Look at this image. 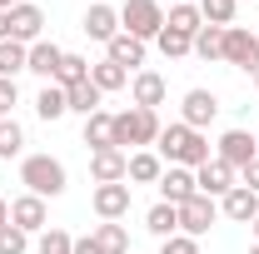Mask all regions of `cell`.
Returning <instances> with one entry per match:
<instances>
[{"label":"cell","mask_w":259,"mask_h":254,"mask_svg":"<svg viewBox=\"0 0 259 254\" xmlns=\"http://www.w3.org/2000/svg\"><path fill=\"white\" fill-rule=\"evenodd\" d=\"M155 150H160V159H169V164H185V170H199V164H209V140H204V130H190L185 120H175V125L160 130V140H155Z\"/></svg>","instance_id":"obj_1"},{"label":"cell","mask_w":259,"mask_h":254,"mask_svg":"<svg viewBox=\"0 0 259 254\" xmlns=\"http://www.w3.org/2000/svg\"><path fill=\"white\" fill-rule=\"evenodd\" d=\"M20 185L25 194H40V199H60L70 190V175L55 155H25L20 159Z\"/></svg>","instance_id":"obj_2"},{"label":"cell","mask_w":259,"mask_h":254,"mask_svg":"<svg viewBox=\"0 0 259 254\" xmlns=\"http://www.w3.org/2000/svg\"><path fill=\"white\" fill-rule=\"evenodd\" d=\"M160 115L155 110H140V105H130L115 115V150H130V145H155L160 140Z\"/></svg>","instance_id":"obj_3"},{"label":"cell","mask_w":259,"mask_h":254,"mask_svg":"<svg viewBox=\"0 0 259 254\" xmlns=\"http://www.w3.org/2000/svg\"><path fill=\"white\" fill-rule=\"evenodd\" d=\"M120 30L135 40H155L164 30V5L160 0H125L120 5Z\"/></svg>","instance_id":"obj_4"},{"label":"cell","mask_w":259,"mask_h":254,"mask_svg":"<svg viewBox=\"0 0 259 254\" xmlns=\"http://www.w3.org/2000/svg\"><path fill=\"white\" fill-rule=\"evenodd\" d=\"M225 65L244 70V75L259 70V40H254V30H244V25H229L225 30Z\"/></svg>","instance_id":"obj_5"},{"label":"cell","mask_w":259,"mask_h":254,"mask_svg":"<svg viewBox=\"0 0 259 254\" xmlns=\"http://www.w3.org/2000/svg\"><path fill=\"white\" fill-rule=\"evenodd\" d=\"M214 220H220V199H209V194H194V199L180 204V234H190V239L209 234Z\"/></svg>","instance_id":"obj_6"},{"label":"cell","mask_w":259,"mask_h":254,"mask_svg":"<svg viewBox=\"0 0 259 254\" xmlns=\"http://www.w3.org/2000/svg\"><path fill=\"white\" fill-rule=\"evenodd\" d=\"M254 155H259V145H254L249 130H225V135L214 140V159H225L229 170H244Z\"/></svg>","instance_id":"obj_7"},{"label":"cell","mask_w":259,"mask_h":254,"mask_svg":"<svg viewBox=\"0 0 259 254\" xmlns=\"http://www.w3.org/2000/svg\"><path fill=\"white\" fill-rule=\"evenodd\" d=\"M214 115H220V95H214V90H185V100H180V120H185L190 130H209Z\"/></svg>","instance_id":"obj_8"},{"label":"cell","mask_w":259,"mask_h":254,"mask_svg":"<svg viewBox=\"0 0 259 254\" xmlns=\"http://www.w3.org/2000/svg\"><path fill=\"white\" fill-rule=\"evenodd\" d=\"M10 15V40H20V45H35V40H45V10L30 5V0H20L15 10H5Z\"/></svg>","instance_id":"obj_9"},{"label":"cell","mask_w":259,"mask_h":254,"mask_svg":"<svg viewBox=\"0 0 259 254\" xmlns=\"http://www.w3.org/2000/svg\"><path fill=\"white\" fill-rule=\"evenodd\" d=\"M194 185H199V194H209V199H225L239 185V170H229L225 159H209V164L194 170Z\"/></svg>","instance_id":"obj_10"},{"label":"cell","mask_w":259,"mask_h":254,"mask_svg":"<svg viewBox=\"0 0 259 254\" xmlns=\"http://www.w3.org/2000/svg\"><path fill=\"white\" fill-rule=\"evenodd\" d=\"M130 180H120V185H95V194H90V204H95L100 220H125L130 215Z\"/></svg>","instance_id":"obj_11"},{"label":"cell","mask_w":259,"mask_h":254,"mask_svg":"<svg viewBox=\"0 0 259 254\" xmlns=\"http://www.w3.org/2000/svg\"><path fill=\"white\" fill-rule=\"evenodd\" d=\"M194 194H199V185H194V170H185V164H169V170L160 175V199H164V204H175V209H180V204H185V199H194Z\"/></svg>","instance_id":"obj_12"},{"label":"cell","mask_w":259,"mask_h":254,"mask_svg":"<svg viewBox=\"0 0 259 254\" xmlns=\"http://www.w3.org/2000/svg\"><path fill=\"white\" fill-rule=\"evenodd\" d=\"M45 220H50V209H45V199H40V194H20V199H10V224H15V229L40 234Z\"/></svg>","instance_id":"obj_13"},{"label":"cell","mask_w":259,"mask_h":254,"mask_svg":"<svg viewBox=\"0 0 259 254\" xmlns=\"http://www.w3.org/2000/svg\"><path fill=\"white\" fill-rule=\"evenodd\" d=\"M125 170H130L125 150H95V155H90V180H95V185H120Z\"/></svg>","instance_id":"obj_14"},{"label":"cell","mask_w":259,"mask_h":254,"mask_svg":"<svg viewBox=\"0 0 259 254\" xmlns=\"http://www.w3.org/2000/svg\"><path fill=\"white\" fill-rule=\"evenodd\" d=\"M220 215H225V220H234V224H249V220L259 215V194L244 190V185H234V190L220 199Z\"/></svg>","instance_id":"obj_15"},{"label":"cell","mask_w":259,"mask_h":254,"mask_svg":"<svg viewBox=\"0 0 259 254\" xmlns=\"http://www.w3.org/2000/svg\"><path fill=\"white\" fill-rule=\"evenodd\" d=\"M160 175H164V159L155 155V150H135V155H130V170H125L130 190H135V185H160Z\"/></svg>","instance_id":"obj_16"},{"label":"cell","mask_w":259,"mask_h":254,"mask_svg":"<svg viewBox=\"0 0 259 254\" xmlns=\"http://www.w3.org/2000/svg\"><path fill=\"white\" fill-rule=\"evenodd\" d=\"M85 35L110 45V40L120 35V10H115V5H90V10H85Z\"/></svg>","instance_id":"obj_17"},{"label":"cell","mask_w":259,"mask_h":254,"mask_svg":"<svg viewBox=\"0 0 259 254\" xmlns=\"http://www.w3.org/2000/svg\"><path fill=\"white\" fill-rule=\"evenodd\" d=\"M105 60H115V65H125V70L140 75V65H145V40H135V35L120 30L110 45H105Z\"/></svg>","instance_id":"obj_18"},{"label":"cell","mask_w":259,"mask_h":254,"mask_svg":"<svg viewBox=\"0 0 259 254\" xmlns=\"http://www.w3.org/2000/svg\"><path fill=\"white\" fill-rule=\"evenodd\" d=\"M130 95H135V105H140V110H155V105H164V75H155V70H140V75L130 80Z\"/></svg>","instance_id":"obj_19"},{"label":"cell","mask_w":259,"mask_h":254,"mask_svg":"<svg viewBox=\"0 0 259 254\" xmlns=\"http://www.w3.org/2000/svg\"><path fill=\"white\" fill-rule=\"evenodd\" d=\"M60 60H65L60 45H50V40H35V45H30V65H25V70H30V75H40V80L50 85V80H55V70H60Z\"/></svg>","instance_id":"obj_20"},{"label":"cell","mask_w":259,"mask_h":254,"mask_svg":"<svg viewBox=\"0 0 259 254\" xmlns=\"http://www.w3.org/2000/svg\"><path fill=\"white\" fill-rule=\"evenodd\" d=\"M164 25L194 40V35L204 30V15H199V5H194V0H175V5H169V15H164Z\"/></svg>","instance_id":"obj_21"},{"label":"cell","mask_w":259,"mask_h":254,"mask_svg":"<svg viewBox=\"0 0 259 254\" xmlns=\"http://www.w3.org/2000/svg\"><path fill=\"white\" fill-rule=\"evenodd\" d=\"M35 115L45 120V125H55V120H65L70 115V100H65V90L50 80V85H40V95H35Z\"/></svg>","instance_id":"obj_22"},{"label":"cell","mask_w":259,"mask_h":254,"mask_svg":"<svg viewBox=\"0 0 259 254\" xmlns=\"http://www.w3.org/2000/svg\"><path fill=\"white\" fill-rule=\"evenodd\" d=\"M85 145H90V155L95 150H115V115L110 110H95L85 120Z\"/></svg>","instance_id":"obj_23"},{"label":"cell","mask_w":259,"mask_h":254,"mask_svg":"<svg viewBox=\"0 0 259 254\" xmlns=\"http://www.w3.org/2000/svg\"><path fill=\"white\" fill-rule=\"evenodd\" d=\"M90 85H95L100 95H115V90H125V85H130V70H125V65H115V60H100V65H90Z\"/></svg>","instance_id":"obj_24"},{"label":"cell","mask_w":259,"mask_h":254,"mask_svg":"<svg viewBox=\"0 0 259 254\" xmlns=\"http://www.w3.org/2000/svg\"><path fill=\"white\" fill-rule=\"evenodd\" d=\"M145 229H150L155 239H169V234H180V209L160 199V204H155V209L145 215Z\"/></svg>","instance_id":"obj_25"},{"label":"cell","mask_w":259,"mask_h":254,"mask_svg":"<svg viewBox=\"0 0 259 254\" xmlns=\"http://www.w3.org/2000/svg\"><path fill=\"white\" fill-rule=\"evenodd\" d=\"M25 65H30V45H20V40H0V80H15Z\"/></svg>","instance_id":"obj_26"},{"label":"cell","mask_w":259,"mask_h":254,"mask_svg":"<svg viewBox=\"0 0 259 254\" xmlns=\"http://www.w3.org/2000/svg\"><path fill=\"white\" fill-rule=\"evenodd\" d=\"M95 239H100L105 254H130V229L120 220H100L95 224Z\"/></svg>","instance_id":"obj_27"},{"label":"cell","mask_w":259,"mask_h":254,"mask_svg":"<svg viewBox=\"0 0 259 254\" xmlns=\"http://www.w3.org/2000/svg\"><path fill=\"white\" fill-rule=\"evenodd\" d=\"M65 100H70V115H85V120H90V115L100 110V100H105V95H100L90 80H80V85H70V90H65Z\"/></svg>","instance_id":"obj_28"},{"label":"cell","mask_w":259,"mask_h":254,"mask_svg":"<svg viewBox=\"0 0 259 254\" xmlns=\"http://www.w3.org/2000/svg\"><path fill=\"white\" fill-rule=\"evenodd\" d=\"M194 5H199L204 25H220V30L234 25V10H239V0H194Z\"/></svg>","instance_id":"obj_29"},{"label":"cell","mask_w":259,"mask_h":254,"mask_svg":"<svg viewBox=\"0 0 259 254\" xmlns=\"http://www.w3.org/2000/svg\"><path fill=\"white\" fill-rule=\"evenodd\" d=\"M155 45H160L164 60H185V55H194V40H190V35H180V30H169V25L155 35Z\"/></svg>","instance_id":"obj_30"},{"label":"cell","mask_w":259,"mask_h":254,"mask_svg":"<svg viewBox=\"0 0 259 254\" xmlns=\"http://www.w3.org/2000/svg\"><path fill=\"white\" fill-rule=\"evenodd\" d=\"M80 80H90V60H85V55H70V50H65L60 70H55V85H60V90H70V85H80Z\"/></svg>","instance_id":"obj_31"},{"label":"cell","mask_w":259,"mask_h":254,"mask_svg":"<svg viewBox=\"0 0 259 254\" xmlns=\"http://www.w3.org/2000/svg\"><path fill=\"white\" fill-rule=\"evenodd\" d=\"M194 55L199 60H225V30L220 25H204V30L194 35Z\"/></svg>","instance_id":"obj_32"},{"label":"cell","mask_w":259,"mask_h":254,"mask_svg":"<svg viewBox=\"0 0 259 254\" xmlns=\"http://www.w3.org/2000/svg\"><path fill=\"white\" fill-rule=\"evenodd\" d=\"M70 249H75V234H65L55 224H45L40 239H35V254H70Z\"/></svg>","instance_id":"obj_33"},{"label":"cell","mask_w":259,"mask_h":254,"mask_svg":"<svg viewBox=\"0 0 259 254\" xmlns=\"http://www.w3.org/2000/svg\"><path fill=\"white\" fill-rule=\"evenodd\" d=\"M20 150H25V130L15 125V115H10V120H0V159H15Z\"/></svg>","instance_id":"obj_34"},{"label":"cell","mask_w":259,"mask_h":254,"mask_svg":"<svg viewBox=\"0 0 259 254\" xmlns=\"http://www.w3.org/2000/svg\"><path fill=\"white\" fill-rule=\"evenodd\" d=\"M25 249H30V234L15 224H0V254H25Z\"/></svg>","instance_id":"obj_35"},{"label":"cell","mask_w":259,"mask_h":254,"mask_svg":"<svg viewBox=\"0 0 259 254\" xmlns=\"http://www.w3.org/2000/svg\"><path fill=\"white\" fill-rule=\"evenodd\" d=\"M160 254H199V239H190V234H169V239H160Z\"/></svg>","instance_id":"obj_36"},{"label":"cell","mask_w":259,"mask_h":254,"mask_svg":"<svg viewBox=\"0 0 259 254\" xmlns=\"http://www.w3.org/2000/svg\"><path fill=\"white\" fill-rule=\"evenodd\" d=\"M20 105V90H15V80H0V120H10V110Z\"/></svg>","instance_id":"obj_37"},{"label":"cell","mask_w":259,"mask_h":254,"mask_svg":"<svg viewBox=\"0 0 259 254\" xmlns=\"http://www.w3.org/2000/svg\"><path fill=\"white\" fill-rule=\"evenodd\" d=\"M239 185H244V190H254V194H259V155L249 159L244 170H239Z\"/></svg>","instance_id":"obj_38"},{"label":"cell","mask_w":259,"mask_h":254,"mask_svg":"<svg viewBox=\"0 0 259 254\" xmlns=\"http://www.w3.org/2000/svg\"><path fill=\"white\" fill-rule=\"evenodd\" d=\"M70 254H105V249H100L95 234H85V239H75V249H70Z\"/></svg>","instance_id":"obj_39"},{"label":"cell","mask_w":259,"mask_h":254,"mask_svg":"<svg viewBox=\"0 0 259 254\" xmlns=\"http://www.w3.org/2000/svg\"><path fill=\"white\" fill-rule=\"evenodd\" d=\"M0 40H10V15L0 10Z\"/></svg>","instance_id":"obj_40"},{"label":"cell","mask_w":259,"mask_h":254,"mask_svg":"<svg viewBox=\"0 0 259 254\" xmlns=\"http://www.w3.org/2000/svg\"><path fill=\"white\" fill-rule=\"evenodd\" d=\"M0 224H10V204L5 199H0Z\"/></svg>","instance_id":"obj_41"},{"label":"cell","mask_w":259,"mask_h":254,"mask_svg":"<svg viewBox=\"0 0 259 254\" xmlns=\"http://www.w3.org/2000/svg\"><path fill=\"white\" fill-rule=\"evenodd\" d=\"M249 229H254V244H259V215H254V220H249Z\"/></svg>","instance_id":"obj_42"},{"label":"cell","mask_w":259,"mask_h":254,"mask_svg":"<svg viewBox=\"0 0 259 254\" xmlns=\"http://www.w3.org/2000/svg\"><path fill=\"white\" fill-rule=\"evenodd\" d=\"M15 5H20V0H0V10H15Z\"/></svg>","instance_id":"obj_43"},{"label":"cell","mask_w":259,"mask_h":254,"mask_svg":"<svg viewBox=\"0 0 259 254\" xmlns=\"http://www.w3.org/2000/svg\"><path fill=\"white\" fill-rule=\"evenodd\" d=\"M254 40H259V20H254Z\"/></svg>","instance_id":"obj_44"},{"label":"cell","mask_w":259,"mask_h":254,"mask_svg":"<svg viewBox=\"0 0 259 254\" xmlns=\"http://www.w3.org/2000/svg\"><path fill=\"white\" fill-rule=\"evenodd\" d=\"M254 85H259V70H254Z\"/></svg>","instance_id":"obj_45"},{"label":"cell","mask_w":259,"mask_h":254,"mask_svg":"<svg viewBox=\"0 0 259 254\" xmlns=\"http://www.w3.org/2000/svg\"><path fill=\"white\" fill-rule=\"evenodd\" d=\"M254 145H259V130H254Z\"/></svg>","instance_id":"obj_46"},{"label":"cell","mask_w":259,"mask_h":254,"mask_svg":"<svg viewBox=\"0 0 259 254\" xmlns=\"http://www.w3.org/2000/svg\"><path fill=\"white\" fill-rule=\"evenodd\" d=\"M249 254H259V244H254V249H249Z\"/></svg>","instance_id":"obj_47"}]
</instances>
